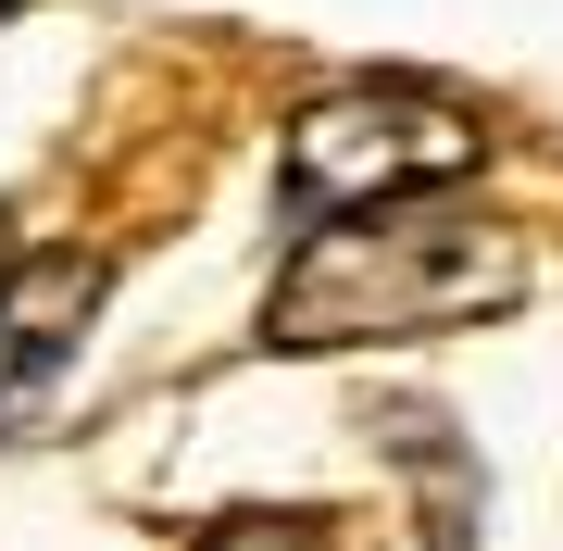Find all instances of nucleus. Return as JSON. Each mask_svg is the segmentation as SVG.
Listing matches in <instances>:
<instances>
[{"label": "nucleus", "instance_id": "7ed1b4c3", "mask_svg": "<svg viewBox=\"0 0 563 551\" xmlns=\"http://www.w3.org/2000/svg\"><path fill=\"white\" fill-rule=\"evenodd\" d=\"M88 313H101V264H88V251L25 264L13 288H0V427H25V414L51 401V376L76 364Z\"/></svg>", "mask_w": 563, "mask_h": 551}, {"label": "nucleus", "instance_id": "20e7f679", "mask_svg": "<svg viewBox=\"0 0 563 551\" xmlns=\"http://www.w3.org/2000/svg\"><path fill=\"white\" fill-rule=\"evenodd\" d=\"M201 551H325V539L301 527V514H225V527H213Z\"/></svg>", "mask_w": 563, "mask_h": 551}, {"label": "nucleus", "instance_id": "f03ea898", "mask_svg": "<svg viewBox=\"0 0 563 551\" xmlns=\"http://www.w3.org/2000/svg\"><path fill=\"white\" fill-rule=\"evenodd\" d=\"M476 164H488V125L413 76H351V88L288 113V213L301 225L401 201V188H463Z\"/></svg>", "mask_w": 563, "mask_h": 551}, {"label": "nucleus", "instance_id": "f257e3e1", "mask_svg": "<svg viewBox=\"0 0 563 551\" xmlns=\"http://www.w3.org/2000/svg\"><path fill=\"white\" fill-rule=\"evenodd\" d=\"M539 288V251H526L514 213L488 201H439V188H401V201H363L301 225L276 301H263V339L276 351H376V339H439L476 327Z\"/></svg>", "mask_w": 563, "mask_h": 551}]
</instances>
